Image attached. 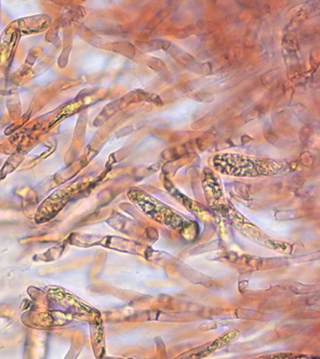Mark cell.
Returning a JSON list of instances; mask_svg holds the SVG:
<instances>
[{
    "instance_id": "cell-3",
    "label": "cell",
    "mask_w": 320,
    "mask_h": 359,
    "mask_svg": "<svg viewBox=\"0 0 320 359\" xmlns=\"http://www.w3.org/2000/svg\"><path fill=\"white\" fill-rule=\"evenodd\" d=\"M261 359H264V358H261Z\"/></svg>"
},
{
    "instance_id": "cell-1",
    "label": "cell",
    "mask_w": 320,
    "mask_h": 359,
    "mask_svg": "<svg viewBox=\"0 0 320 359\" xmlns=\"http://www.w3.org/2000/svg\"><path fill=\"white\" fill-rule=\"evenodd\" d=\"M210 162L215 171L232 177H259L271 174L275 168L271 161L235 154H216Z\"/></svg>"
},
{
    "instance_id": "cell-2",
    "label": "cell",
    "mask_w": 320,
    "mask_h": 359,
    "mask_svg": "<svg viewBox=\"0 0 320 359\" xmlns=\"http://www.w3.org/2000/svg\"><path fill=\"white\" fill-rule=\"evenodd\" d=\"M128 196L144 214L160 224L174 228L178 231L185 230V228L191 225V222L187 217H183L182 214L157 201L141 189H131Z\"/></svg>"
}]
</instances>
